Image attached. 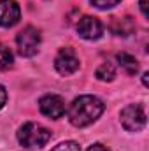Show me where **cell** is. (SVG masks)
<instances>
[{
	"label": "cell",
	"mask_w": 149,
	"mask_h": 151,
	"mask_svg": "<svg viewBox=\"0 0 149 151\" xmlns=\"http://www.w3.org/2000/svg\"><path fill=\"white\" fill-rule=\"evenodd\" d=\"M104 109H105V106L98 97L81 95L69 107V121L77 128L88 127V125H91L93 121H97L100 118Z\"/></svg>",
	"instance_id": "obj_1"
},
{
	"label": "cell",
	"mask_w": 149,
	"mask_h": 151,
	"mask_svg": "<svg viewBox=\"0 0 149 151\" xmlns=\"http://www.w3.org/2000/svg\"><path fill=\"white\" fill-rule=\"evenodd\" d=\"M49 139H51V132L40 123H34V121L25 123L18 132V141L27 150L42 148L49 142Z\"/></svg>",
	"instance_id": "obj_2"
},
{
	"label": "cell",
	"mask_w": 149,
	"mask_h": 151,
	"mask_svg": "<svg viewBox=\"0 0 149 151\" xmlns=\"http://www.w3.org/2000/svg\"><path fill=\"white\" fill-rule=\"evenodd\" d=\"M16 44H18V51L21 56L30 58L39 51V44H40V34L35 27H25L18 35H16Z\"/></svg>",
	"instance_id": "obj_3"
},
{
	"label": "cell",
	"mask_w": 149,
	"mask_h": 151,
	"mask_svg": "<svg viewBox=\"0 0 149 151\" xmlns=\"http://www.w3.org/2000/svg\"><path fill=\"white\" fill-rule=\"evenodd\" d=\"M146 121L148 118L142 104H132L121 111V125L128 132H140L146 127Z\"/></svg>",
	"instance_id": "obj_4"
},
{
	"label": "cell",
	"mask_w": 149,
	"mask_h": 151,
	"mask_svg": "<svg viewBox=\"0 0 149 151\" xmlns=\"http://www.w3.org/2000/svg\"><path fill=\"white\" fill-rule=\"evenodd\" d=\"M54 69L63 76L74 74L79 69V58L75 56L72 47H62L60 53L54 58Z\"/></svg>",
	"instance_id": "obj_5"
},
{
	"label": "cell",
	"mask_w": 149,
	"mask_h": 151,
	"mask_svg": "<svg viewBox=\"0 0 149 151\" xmlns=\"http://www.w3.org/2000/svg\"><path fill=\"white\" fill-rule=\"evenodd\" d=\"M77 34H79V37L86 39V40H95V39L102 37L104 25L95 16H82L77 23Z\"/></svg>",
	"instance_id": "obj_6"
},
{
	"label": "cell",
	"mask_w": 149,
	"mask_h": 151,
	"mask_svg": "<svg viewBox=\"0 0 149 151\" xmlns=\"http://www.w3.org/2000/svg\"><path fill=\"white\" fill-rule=\"evenodd\" d=\"M40 113L51 119H58L65 114V102L60 95H44L39 100Z\"/></svg>",
	"instance_id": "obj_7"
},
{
	"label": "cell",
	"mask_w": 149,
	"mask_h": 151,
	"mask_svg": "<svg viewBox=\"0 0 149 151\" xmlns=\"http://www.w3.org/2000/svg\"><path fill=\"white\" fill-rule=\"evenodd\" d=\"M19 16H21V11H19L18 2L0 0V27H4V28L14 27L19 21Z\"/></svg>",
	"instance_id": "obj_8"
},
{
	"label": "cell",
	"mask_w": 149,
	"mask_h": 151,
	"mask_svg": "<svg viewBox=\"0 0 149 151\" xmlns=\"http://www.w3.org/2000/svg\"><path fill=\"white\" fill-rule=\"evenodd\" d=\"M111 30L112 34L119 35V37H128L135 32V23L130 16L125 18H112L111 21Z\"/></svg>",
	"instance_id": "obj_9"
},
{
	"label": "cell",
	"mask_w": 149,
	"mask_h": 151,
	"mask_svg": "<svg viewBox=\"0 0 149 151\" xmlns=\"http://www.w3.org/2000/svg\"><path fill=\"white\" fill-rule=\"evenodd\" d=\"M117 63L125 69V72L130 76L137 74V70H139V63H137V60H135V56H132V55H128V53H117Z\"/></svg>",
	"instance_id": "obj_10"
},
{
	"label": "cell",
	"mask_w": 149,
	"mask_h": 151,
	"mask_svg": "<svg viewBox=\"0 0 149 151\" xmlns=\"http://www.w3.org/2000/svg\"><path fill=\"white\" fill-rule=\"evenodd\" d=\"M95 76H97V79H100V81H112L114 77H116V69H114V65L112 63H109V62H105V63H102L98 69H97V72H95Z\"/></svg>",
	"instance_id": "obj_11"
},
{
	"label": "cell",
	"mask_w": 149,
	"mask_h": 151,
	"mask_svg": "<svg viewBox=\"0 0 149 151\" xmlns=\"http://www.w3.org/2000/svg\"><path fill=\"white\" fill-rule=\"evenodd\" d=\"M12 62H14V56H12L11 49L0 42V70H5V69L12 67Z\"/></svg>",
	"instance_id": "obj_12"
},
{
	"label": "cell",
	"mask_w": 149,
	"mask_h": 151,
	"mask_svg": "<svg viewBox=\"0 0 149 151\" xmlns=\"http://www.w3.org/2000/svg\"><path fill=\"white\" fill-rule=\"evenodd\" d=\"M51 151H81V148H79V144L74 142V141H67V142L58 144L54 150H51Z\"/></svg>",
	"instance_id": "obj_13"
},
{
	"label": "cell",
	"mask_w": 149,
	"mask_h": 151,
	"mask_svg": "<svg viewBox=\"0 0 149 151\" xmlns=\"http://www.w3.org/2000/svg\"><path fill=\"white\" fill-rule=\"evenodd\" d=\"M121 0H91V4L98 9H111L114 5H117Z\"/></svg>",
	"instance_id": "obj_14"
},
{
	"label": "cell",
	"mask_w": 149,
	"mask_h": 151,
	"mask_svg": "<svg viewBox=\"0 0 149 151\" xmlns=\"http://www.w3.org/2000/svg\"><path fill=\"white\" fill-rule=\"evenodd\" d=\"M5 102H7V91L4 86H0V109L5 106Z\"/></svg>",
	"instance_id": "obj_15"
},
{
	"label": "cell",
	"mask_w": 149,
	"mask_h": 151,
	"mask_svg": "<svg viewBox=\"0 0 149 151\" xmlns=\"http://www.w3.org/2000/svg\"><path fill=\"white\" fill-rule=\"evenodd\" d=\"M139 5H140L142 16H144V18H149V12H148V0H140V2H139Z\"/></svg>",
	"instance_id": "obj_16"
},
{
	"label": "cell",
	"mask_w": 149,
	"mask_h": 151,
	"mask_svg": "<svg viewBox=\"0 0 149 151\" xmlns=\"http://www.w3.org/2000/svg\"><path fill=\"white\" fill-rule=\"evenodd\" d=\"M86 151H111V150H107V148L102 146V144H93V146H90Z\"/></svg>",
	"instance_id": "obj_17"
},
{
	"label": "cell",
	"mask_w": 149,
	"mask_h": 151,
	"mask_svg": "<svg viewBox=\"0 0 149 151\" xmlns=\"http://www.w3.org/2000/svg\"><path fill=\"white\" fill-rule=\"evenodd\" d=\"M148 72H146V74H144V76H142V83H144V86H148Z\"/></svg>",
	"instance_id": "obj_18"
}]
</instances>
